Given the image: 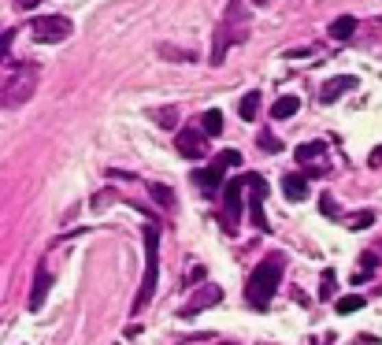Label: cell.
<instances>
[{"mask_svg": "<svg viewBox=\"0 0 382 345\" xmlns=\"http://www.w3.org/2000/svg\"><path fill=\"white\" fill-rule=\"evenodd\" d=\"M245 41H249V12H245V0H230L219 26H215V38H212V67H223L226 52Z\"/></svg>", "mask_w": 382, "mask_h": 345, "instance_id": "1", "label": "cell"}, {"mask_svg": "<svg viewBox=\"0 0 382 345\" xmlns=\"http://www.w3.org/2000/svg\"><path fill=\"white\" fill-rule=\"evenodd\" d=\"M282 267H286V257H282V252H275V257H267V260L256 264V271H252L249 283H245V301L252 308H267V301L275 297V289L282 283Z\"/></svg>", "mask_w": 382, "mask_h": 345, "instance_id": "2", "label": "cell"}, {"mask_svg": "<svg viewBox=\"0 0 382 345\" xmlns=\"http://www.w3.org/2000/svg\"><path fill=\"white\" fill-rule=\"evenodd\" d=\"M160 230L152 223H145V275H141V289L134 301V316H141L149 308L152 294H156V278H160Z\"/></svg>", "mask_w": 382, "mask_h": 345, "instance_id": "3", "label": "cell"}, {"mask_svg": "<svg viewBox=\"0 0 382 345\" xmlns=\"http://www.w3.org/2000/svg\"><path fill=\"white\" fill-rule=\"evenodd\" d=\"M38 63H15L12 71L4 75V108H23L26 101L34 97V89H38Z\"/></svg>", "mask_w": 382, "mask_h": 345, "instance_id": "4", "label": "cell"}, {"mask_svg": "<svg viewBox=\"0 0 382 345\" xmlns=\"http://www.w3.org/2000/svg\"><path fill=\"white\" fill-rule=\"evenodd\" d=\"M30 30H34V41H41V45H60V41L71 38V30H75V26H71L67 15H38Z\"/></svg>", "mask_w": 382, "mask_h": 345, "instance_id": "5", "label": "cell"}, {"mask_svg": "<svg viewBox=\"0 0 382 345\" xmlns=\"http://www.w3.org/2000/svg\"><path fill=\"white\" fill-rule=\"evenodd\" d=\"M238 163H241V152L226 149V152H219V156H215V163H208L204 171H197L193 182H201L204 189H219V186H223V175H226L230 167H238Z\"/></svg>", "mask_w": 382, "mask_h": 345, "instance_id": "6", "label": "cell"}, {"mask_svg": "<svg viewBox=\"0 0 382 345\" xmlns=\"http://www.w3.org/2000/svg\"><path fill=\"white\" fill-rule=\"evenodd\" d=\"M241 189H245L241 178H234V182L223 186V226H226V234H234L238 223H241Z\"/></svg>", "mask_w": 382, "mask_h": 345, "instance_id": "7", "label": "cell"}, {"mask_svg": "<svg viewBox=\"0 0 382 345\" xmlns=\"http://www.w3.org/2000/svg\"><path fill=\"white\" fill-rule=\"evenodd\" d=\"M219 301H223V289L215 286V283H208V286H201L186 305L178 308V316H182V320H193V316H201V312H208V308H215Z\"/></svg>", "mask_w": 382, "mask_h": 345, "instance_id": "8", "label": "cell"}, {"mask_svg": "<svg viewBox=\"0 0 382 345\" xmlns=\"http://www.w3.org/2000/svg\"><path fill=\"white\" fill-rule=\"evenodd\" d=\"M245 178V186H249V193H252V201H249V219L256 230H271V223H267V215H263V197H267V182H263L260 175H241Z\"/></svg>", "mask_w": 382, "mask_h": 345, "instance_id": "9", "label": "cell"}, {"mask_svg": "<svg viewBox=\"0 0 382 345\" xmlns=\"http://www.w3.org/2000/svg\"><path fill=\"white\" fill-rule=\"evenodd\" d=\"M175 149L182 152V156H189V160H201L204 152H208V134H204V126H186V130H178Z\"/></svg>", "mask_w": 382, "mask_h": 345, "instance_id": "10", "label": "cell"}, {"mask_svg": "<svg viewBox=\"0 0 382 345\" xmlns=\"http://www.w3.org/2000/svg\"><path fill=\"white\" fill-rule=\"evenodd\" d=\"M282 193H286V201H305L308 197V175H286L282 178Z\"/></svg>", "mask_w": 382, "mask_h": 345, "instance_id": "11", "label": "cell"}, {"mask_svg": "<svg viewBox=\"0 0 382 345\" xmlns=\"http://www.w3.org/2000/svg\"><path fill=\"white\" fill-rule=\"evenodd\" d=\"M345 89H357V78L353 75H342V78H331L323 86V101H338V97L345 93Z\"/></svg>", "mask_w": 382, "mask_h": 345, "instance_id": "12", "label": "cell"}, {"mask_svg": "<svg viewBox=\"0 0 382 345\" xmlns=\"http://www.w3.org/2000/svg\"><path fill=\"white\" fill-rule=\"evenodd\" d=\"M301 112V97H278L275 104H271V119H289V115Z\"/></svg>", "mask_w": 382, "mask_h": 345, "instance_id": "13", "label": "cell"}, {"mask_svg": "<svg viewBox=\"0 0 382 345\" xmlns=\"http://www.w3.org/2000/svg\"><path fill=\"white\" fill-rule=\"evenodd\" d=\"M357 34V15H342V19L331 23V38L334 41H349Z\"/></svg>", "mask_w": 382, "mask_h": 345, "instance_id": "14", "label": "cell"}, {"mask_svg": "<svg viewBox=\"0 0 382 345\" xmlns=\"http://www.w3.org/2000/svg\"><path fill=\"white\" fill-rule=\"evenodd\" d=\"M156 56L175 60V63H193L197 52H193V49H175V45H156Z\"/></svg>", "mask_w": 382, "mask_h": 345, "instance_id": "15", "label": "cell"}, {"mask_svg": "<svg viewBox=\"0 0 382 345\" xmlns=\"http://www.w3.org/2000/svg\"><path fill=\"white\" fill-rule=\"evenodd\" d=\"M49 286H52L49 271H41V278L34 283V294H30V308H34V312H38V308L45 305V294H49Z\"/></svg>", "mask_w": 382, "mask_h": 345, "instance_id": "16", "label": "cell"}, {"mask_svg": "<svg viewBox=\"0 0 382 345\" xmlns=\"http://www.w3.org/2000/svg\"><path fill=\"white\" fill-rule=\"evenodd\" d=\"M238 112H241V119H245V123L256 119V112H260V93H245V97H241V104H238Z\"/></svg>", "mask_w": 382, "mask_h": 345, "instance_id": "17", "label": "cell"}, {"mask_svg": "<svg viewBox=\"0 0 382 345\" xmlns=\"http://www.w3.org/2000/svg\"><path fill=\"white\" fill-rule=\"evenodd\" d=\"M149 193H152V201H156L160 208H175V193H171L163 182H149Z\"/></svg>", "mask_w": 382, "mask_h": 345, "instance_id": "18", "label": "cell"}, {"mask_svg": "<svg viewBox=\"0 0 382 345\" xmlns=\"http://www.w3.org/2000/svg\"><path fill=\"white\" fill-rule=\"evenodd\" d=\"M323 156V141H312V145H301V149H297V160L301 163H315Z\"/></svg>", "mask_w": 382, "mask_h": 345, "instance_id": "19", "label": "cell"}, {"mask_svg": "<svg viewBox=\"0 0 382 345\" xmlns=\"http://www.w3.org/2000/svg\"><path fill=\"white\" fill-rule=\"evenodd\" d=\"M201 126H204V134H223V115L212 108V112L201 115Z\"/></svg>", "mask_w": 382, "mask_h": 345, "instance_id": "20", "label": "cell"}, {"mask_svg": "<svg viewBox=\"0 0 382 345\" xmlns=\"http://www.w3.org/2000/svg\"><path fill=\"white\" fill-rule=\"evenodd\" d=\"M334 308H338L342 316H349V312H357V308H363V297H360V294H349V297H342Z\"/></svg>", "mask_w": 382, "mask_h": 345, "instance_id": "21", "label": "cell"}, {"mask_svg": "<svg viewBox=\"0 0 382 345\" xmlns=\"http://www.w3.org/2000/svg\"><path fill=\"white\" fill-rule=\"evenodd\" d=\"M175 119H178V108H160L156 112V126H163V130H175Z\"/></svg>", "mask_w": 382, "mask_h": 345, "instance_id": "22", "label": "cell"}, {"mask_svg": "<svg viewBox=\"0 0 382 345\" xmlns=\"http://www.w3.org/2000/svg\"><path fill=\"white\" fill-rule=\"evenodd\" d=\"M371 223H375V212H368V208H363L360 215H353V219H349V230H360V226H371Z\"/></svg>", "mask_w": 382, "mask_h": 345, "instance_id": "23", "label": "cell"}, {"mask_svg": "<svg viewBox=\"0 0 382 345\" xmlns=\"http://www.w3.org/2000/svg\"><path fill=\"white\" fill-rule=\"evenodd\" d=\"M320 208H323L326 219H338V204H334V197H331V193H323V197H320Z\"/></svg>", "mask_w": 382, "mask_h": 345, "instance_id": "24", "label": "cell"}, {"mask_svg": "<svg viewBox=\"0 0 382 345\" xmlns=\"http://www.w3.org/2000/svg\"><path fill=\"white\" fill-rule=\"evenodd\" d=\"M331 289H334V271H323V283H320V297H323V301L331 297Z\"/></svg>", "mask_w": 382, "mask_h": 345, "instance_id": "25", "label": "cell"}, {"mask_svg": "<svg viewBox=\"0 0 382 345\" xmlns=\"http://www.w3.org/2000/svg\"><path fill=\"white\" fill-rule=\"evenodd\" d=\"M12 41H15V30H4V34H0V52H4V60H8V49H12Z\"/></svg>", "mask_w": 382, "mask_h": 345, "instance_id": "26", "label": "cell"}, {"mask_svg": "<svg viewBox=\"0 0 382 345\" xmlns=\"http://www.w3.org/2000/svg\"><path fill=\"white\" fill-rule=\"evenodd\" d=\"M260 145H263V149H271V152H275V149H278V138H275V134H267V130H263V134H260Z\"/></svg>", "mask_w": 382, "mask_h": 345, "instance_id": "27", "label": "cell"}, {"mask_svg": "<svg viewBox=\"0 0 382 345\" xmlns=\"http://www.w3.org/2000/svg\"><path fill=\"white\" fill-rule=\"evenodd\" d=\"M375 264H379V257H375V252H363V257H360V271H371Z\"/></svg>", "mask_w": 382, "mask_h": 345, "instance_id": "28", "label": "cell"}, {"mask_svg": "<svg viewBox=\"0 0 382 345\" xmlns=\"http://www.w3.org/2000/svg\"><path fill=\"white\" fill-rule=\"evenodd\" d=\"M201 278H204V267H193L186 278H182V283H189V286H193V283H201Z\"/></svg>", "mask_w": 382, "mask_h": 345, "instance_id": "29", "label": "cell"}, {"mask_svg": "<svg viewBox=\"0 0 382 345\" xmlns=\"http://www.w3.org/2000/svg\"><path fill=\"white\" fill-rule=\"evenodd\" d=\"M38 4H45V0H15V8H19V12H30V8H38Z\"/></svg>", "mask_w": 382, "mask_h": 345, "instance_id": "30", "label": "cell"}, {"mask_svg": "<svg viewBox=\"0 0 382 345\" xmlns=\"http://www.w3.org/2000/svg\"><path fill=\"white\" fill-rule=\"evenodd\" d=\"M368 163H371V167H382V145H379L375 152H371V160H368Z\"/></svg>", "mask_w": 382, "mask_h": 345, "instance_id": "31", "label": "cell"}, {"mask_svg": "<svg viewBox=\"0 0 382 345\" xmlns=\"http://www.w3.org/2000/svg\"><path fill=\"white\" fill-rule=\"evenodd\" d=\"M256 4H275V0H256Z\"/></svg>", "mask_w": 382, "mask_h": 345, "instance_id": "32", "label": "cell"}]
</instances>
